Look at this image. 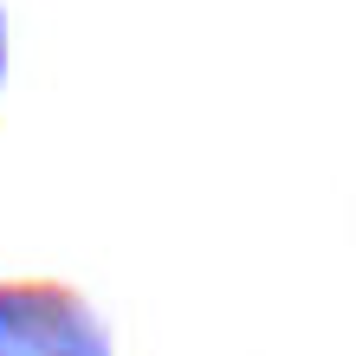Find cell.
Instances as JSON below:
<instances>
[{
  "label": "cell",
  "mask_w": 356,
  "mask_h": 356,
  "mask_svg": "<svg viewBox=\"0 0 356 356\" xmlns=\"http://www.w3.org/2000/svg\"><path fill=\"white\" fill-rule=\"evenodd\" d=\"M0 356H117L111 324L65 279H0Z\"/></svg>",
  "instance_id": "cell-1"
},
{
  "label": "cell",
  "mask_w": 356,
  "mask_h": 356,
  "mask_svg": "<svg viewBox=\"0 0 356 356\" xmlns=\"http://www.w3.org/2000/svg\"><path fill=\"white\" fill-rule=\"evenodd\" d=\"M0 72H7V13H0Z\"/></svg>",
  "instance_id": "cell-2"
}]
</instances>
